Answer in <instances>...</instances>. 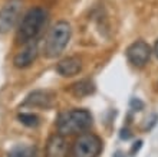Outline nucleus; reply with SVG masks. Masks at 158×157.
Returning a JSON list of instances; mask_svg holds the SVG:
<instances>
[{"instance_id":"nucleus-8","label":"nucleus","mask_w":158,"mask_h":157,"mask_svg":"<svg viewBox=\"0 0 158 157\" xmlns=\"http://www.w3.org/2000/svg\"><path fill=\"white\" fill-rule=\"evenodd\" d=\"M38 54H39V49H38V43L33 41H30L27 45L23 48V49L16 54L15 59H13V65L19 68V69H25V68H29L32 63L36 61L38 58Z\"/></svg>"},{"instance_id":"nucleus-7","label":"nucleus","mask_w":158,"mask_h":157,"mask_svg":"<svg viewBox=\"0 0 158 157\" xmlns=\"http://www.w3.org/2000/svg\"><path fill=\"white\" fill-rule=\"evenodd\" d=\"M69 143L63 134H53L46 143V157H68Z\"/></svg>"},{"instance_id":"nucleus-13","label":"nucleus","mask_w":158,"mask_h":157,"mask_svg":"<svg viewBox=\"0 0 158 157\" xmlns=\"http://www.w3.org/2000/svg\"><path fill=\"white\" fill-rule=\"evenodd\" d=\"M7 157H35V150L29 146H15L10 151H9Z\"/></svg>"},{"instance_id":"nucleus-11","label":"nucleus","mask_w":158,"mask_h":157,"mask_svg":"<svg viewBox=\"0 0 158 157\" xmlns=\"http://www.w3.org/2000/svg\"><path fill=\"white\" fill-rule=\"evenodd\" d=\"M71 92L75 95V97H79V98L88 97V95H91L95 92V84L92 82L91 79H82V81L75 82L72 85Z\"/></svg>"},{"instance_id":"nucleus-1","label":"nucleus","mask_w":158,"mask_h":157,"mask_svg":"<svg viewBox=\"0 0 158 157\" xmlns=\"http://www.w3.org/2000/svg\"><path fill=\"white\" fill-rule=\"evenodd\" d=\"M72 36L71 25L65 20H60L52 26L43 46V55L48 59H55L59 55H62L65 48L68 46Z\"/></svg>"},{"instance_id":"nucleus-6","label":"nucleus","mask_w":158,"mask_h":157,"mask_svg":"<svg viewBox=\"0 0 158 157\" xmlns=\"http://www.w3.org/2000/svg\"><path fill=\"white\" fill-rule=\"evenodd\" d=\"M127 58L134 66L141 68L144 66L151 58V48L150 45L144 41H135L134 43L128 46L127 49Z\"/></svg>"},{"instance_id":"nucleus-9","label":"nucleus","mask_w":158,"mask_h":157,"mask_svg":"<svg viewBox=\"0 0 158 157\" xmlns=\"http://www.w3.org/2000/svg\"><path fill=\"white\" fill-rule=\"evenodd\" d=\"M55 94L50 91H33L26 97L23 107L32 108H50L53 107Z\"/></svg>"},{"instance_id":"nucleus-17","label":"nucleus","mask_w":158,"mask_h":157,"mask_svg":"<svg viewBox=\"0 0 158 157\" xmlns=\"http://www.w3.org/2000/svg\"><path fill=\"white\" fill-rule=\"evenodd\" d=\"M154 54H155V56L158 58V41L155 42V45H154Z\"/></svg>"},{"instance_id":"nucleus-15","label":"nucleus","mask_w":158,"mask_h":157,"mask_svg":"<svg viewBox=\"0 0 158 157\" xmlns=\"http://www.w3.org/2000/svg\"><path fill=\"white\" fill-rule=\"evenodd\" d=\"M119 137L122 140H128V138H131V133H129V130H127V128H122Z\"/></svg>"},{"instance_id":"nucleus-3","label":"nucleus","mask_w":158,"mask_h":157,"mask_svg":"<svg viewBox=\"0 0 158 157\" xmlns=\"http://www.w3.org/2000/svg\"><path fill=\"white\" fill-rule=\"evenodd\" d=\"M46 22V12L40 7H33L25 15L22 19L19 30H17V41L19 42H30L40 33L42 28Z\"/></svg>"},{"instance_id":"nucleus-10","label":"nucleus","mask_w":158,"mask_h":157,"mask_svg":"<svg viewBox=\"0 0 158 157\" xmlns=\"http://www.w3.org/2000/svg\"><path fill=\"white\" fill-rule=\"evenodd\" d=\"M82 71V62L76 56H69L62 61H59L56 65V72L60 76H75Z\"/></svg>"},{"instance_id":"nucleus-12","label":"nucleus","mask_w":158,"mask_h":157,"mask_svg":"<svg viewBox=\"0 0 158 157\" xmlns=\"http://www.w3.org/2000/svg\"><path fill=\"white\" fill-rule=\"evenodd\" d=\"M17 120L20 121L23 125L30 127V128H35L40 124V118L36 114H33V112H20L17 116Z\"/></svg>"},{"instance_id":"nucleus-16","label":"nucleus","mask_w":158,"mask_h":157,"mask_svg":"<svg viewBox=\"0 0 158 157\" xmlns=\"http://www.w3.org/2000/svg\"><path fill=\"white\" fill-rule=\"evenodd\" d=\"M141 144H142V141H137V143H135V146H134L132 147V151H131V153H135V151H138V150H139V147H141Z\"/></svg>"},{"instance_id":"nucleus-14","label":"nucleus","mask_w":158,"mask_h":157,"mask_svg":"<svg viewBox=\"0 0 158 157\" xmlns=\"http://www.w3.org/2000/svg\"><path fill=\"white\" fill-rule=\"evenodd\" d=\"M129 104H131V108H132L134 111H141L142 108H144V102L138 98H132Z\"/></svg>"},{"instance_id":"nucleus-5","label":"nucleus","mask_w":158,"mask_h":157,"mask_svg":"<svg viewBox=\"0 0 158 157\" xmlns=\"http://www.w3.org/2000/svg\"><path fill=\"white\" fill-rule=\"evenodd\" d=\"M23 0H7L0 9V35L10 32L22 15Z\"/></svg>"},{"instance_id":"nucleus-2","label":"nucleus","mask_w":158,"mask_h":157,"mask_svg":"<svg viewBox=\"0 0 158 157\" xmlns=\"http://www.w3.org/2000/svg\"><path fill=\"white\" fill-rule=\"evenodd\" d=\"M58 130L60 134L68 136V134H78V133L86 131L92 125V116L86 110H71L65 111L58 117L56 121Z\"/></svg>"},{"instance_id":"nucleus-4","label":"nucleus","mask_w":158,"mask_h":157,"mask_svg":"<svg viewBox=\"0 0 158 157\" xmlns=\"http://www.w3.org/2000/svg\"><path fill=\"white\" fill-rule=\"evenodd\" d=\"M102 150V140L96 134H81L73 143L72 157H98Z\"/></svg>"}]
</instances>
